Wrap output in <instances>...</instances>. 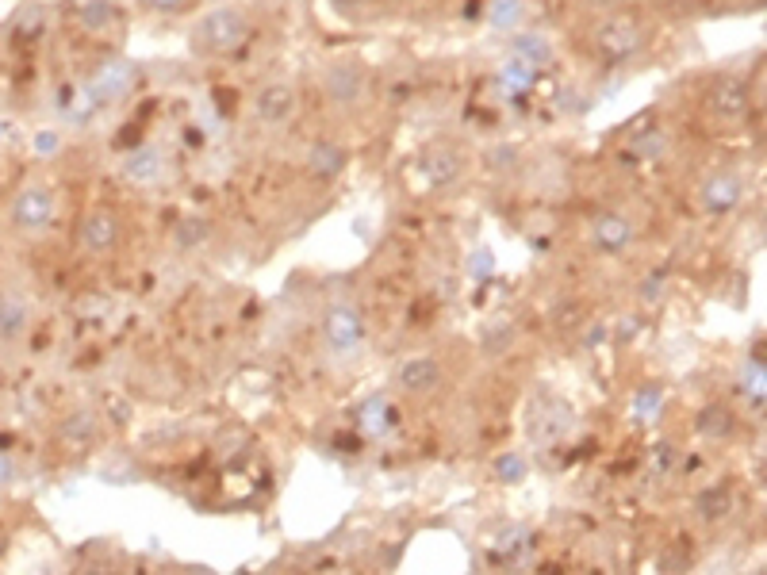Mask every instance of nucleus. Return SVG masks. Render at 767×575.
I'll use <instances>...</instances> for the list:
<instances>
[{"label": "nucleus", "instance_id": "6", "mask_svg": "<svg viewBox=\"0 0 767 575\" xmlns=\"http://www.w3.org/2000/svg\"><path fill=\"white\" fill-rule=\"evenodd\" d=\"M139 81V66L127 62V58H104L100 66L89 73V85L85 89L93 92L96 104H112V100H123L127 92L135 89Z\"/></svg>", "mask_w": 767, "mask_h": 575}, {"label": "nucleus", "instance_id": "17", "mask_svg": "<svg viewBox=\"0 0 767 575\" xmlns=\"http://www.w3.org/2000/svg\"><path fill=\"white\" fill-rule=\"evenodd\" d=\"M96 414L89 411V407H77V411H70L62 422H58V441L62 445H70V449H89L96 441Z\"/></svg>", "mask_w": 767, "mask_h": 575}, {"label": "nucleus", "instance_id": "22", "mask_svg": "<svg viewBox=\"0 0 767 575\" xmlns=\"http://www.w3.org/2000/svg\"><path fill=\"white\" fill-rule=\"evenodd\" d=\"M741 391L756 403V407H764V353L756 349L741 368Z\"/></svg>", "mask_w": 767, "mask_h": 575}, {"label": "nucleus", "instance_id": "24", "mask_svg": "<svg viewBox=\"0 0 767 575\" xmlns=\"http://www.w3.org/2000/svg\"><path fill=\"white\" fill-rule=\"evenodd\" d=\"M729 506H733V495H729V487H710V491H702L698 495V503L695 510L706 518V522H718V518H725L729 514Z\"/></svg>", "mask_w": 767, "mask_h": 575}, {"label": "nucleus", "instance_id": "13", "mask_svg": "<svg viewBox=\"0 0 767 575\" xmlns=\"http://www.w3.org/2000/svg\"><path fill=\"white\" fill-rule=\"evenodd\" d=\"M461 169H465V158H461L453 146H430V150L422 154V173H426V181L434 184V188L457 184Z\"/></svg>", "mask_w": 767, "mask_h": 575}, {"label": "nucleus", "instance_id": "38", "mask_svg": "<svg viewBox=\"0 0 767 575\" xmlns=\"http://www.w3.org/2000/svg\"><path fill=\"white\" fill-rule=\"evenodd\" d=\"M4 545H8V537H4V529H0V552H4Z\"/></svg>", "mask_w": 767, "mask_h": 575}, {"label": "nucleus", "instance_id": "8", "mask_svg": "<svg viewBox=\"0 0 767 575\" xmlns=\"http://www.w3.org/2000/svg\"><path fill=\"white\" fill-rule=\"evenodd\" d=\"M698 200L702 207L710 211V215H729V211H737L744 200V181L733 173V169H714L702 188H698Z\"/></svg>", "mask_w": 767, "mask_h": 575}, {"label": "nucleus", "instance_id": "33", "mask_svg": "<svg viewBox=\"0 0 767 575\" xmlns=\"http://www.w3.org/2000/svg\"><path fill=\"white\" fill-rule=\"evenodd\" d=\"M154 12H162V16H173V12H181L188 0H146Z\"/></svg>", "mask_w": 767, "mask_h": 575}, {"label": "nucleus", "instance_id": "2", "mask_svg": "<svg viewBox=\"0 0 767 575\" xmlns=\"http://www.w3.org/2000/svg\"><path fill=\"white\" fill-rule=\"evenodd\" d=\"M591 43H595V50L603 54L606 62H626L629 54H637L645 46V27L629 12H614V16L599 20Z\"/></svg>", "mask_w": 767, "mask_h": 575}, {"label": "nucleus", "instance_id": "1", "mask_svg": "<svg viewBox=\"0 0 767 575\" xmlns=\"http://www.w3.org/2000/svg\"><path fill=\"white\" fill-rule=\"evenodd\" d=\"M250 39V16L242 8H211L204 20L192 27V50L208 54V58H223L242 50V43Z\"/></svg>", "mask_w": 767, "mask_h": 575}, {"label": "nucleus", "instance_id": "7", "mask_svg": "<svg viewBox=\"0 0 767 575\" xmlns=\"http://www.w3.org/2000/svg\"><path fill=\"white\" fill-rule=\"evenodd\" d=\"M633 238H637V227H633V219L622 215V211H603V215H595L591 219V246L606 257H618V253H626L633 246Z\"/></svg>", "mask_w": 767, "mask_h": 575}, {"label": "nucleus", "instance_id": "37", "mask_svg": "<svg viewBox=\"0 0 767 575\" xmlns=\"http://www.w3.org/2000/svg\"><path fill=\"white\" fill-rule=\"evenodd\" d=\"M664 4L675 8V12H687V8H691V0H664Z\"/></svg>", "mask_w": 767, "mask_h": 575}, {"label": "nucleus", "instance_id": "28", "mask_svg": "<svg viewBox=\"0 0 767 575\" xmlns=\"http://www.w3.org/2000/svg\"><path fill=\"white\" fill-rule=\"evenodd\" d=\"M511 342H514V326H511V322H499L495 330H488V334H484V353H488V357H495V353H503V349H507Z\"/></svg>", "mask_w": 767, "mask_h": 575}, {"label": "nucleus", "instance_id": "9", "mask_svg": "<svg viewBox=\"0 0 767 575\" xmlns=\"http://www.w3.org/2000/svg\"><path fill=\"white\" fill-rule=\"evenodd\" d=\"M365 85H369L365 69L353 66V62H338V66L326 69V77H323L326 100L338 104V108H353V104L365 96Z\"/></svg>", "mask_w": 767, "mask_h": 575}, {"label": "nucleus", "instance_id": "30", "mask_svg": "<svg viewBox=\"0 0 767 575\" xmlns=\"http://www.w3.org/2000/svg\"><path fill=\"white\" fill-rule=\"evenodd\" d=\"M687 564H691V552L683 549V545H672V549L660 556V575H679Z\"/></svg>", "mask_w": 767, "mask_h": 575}, {"label": "nucleus", "instance_id": "12", "mask_svg": "<svg viewBox=\"0 0 767 575\" xmlns=\"http://www.w3.org/2000/svg\"><path fill=\"white\" fill-rule=\"evenodd\" d=\"M572 422H576V414L572 407L564 403V399H541L534 407V437L541 445H557L560 437L572 430Z\"/></svg>", "mask_w": 767, "mask_h": 575}, {"label": "nucleus", "instance_id": "3", "mask_svg": "<svg viewBox=\"0 0 767 575\" xmlns=\"http://www.w3.org/2000/svg\"><path fill=\"white\" fill-rule=\"evenodd\" d=\"M323 342L334 357H353L365 345V315L357 303H349V299L330 303L323 319Z\"/></svg>", "mask_w": 767, "mask_h": 575}, {"label": "nucleus", "instance_id": "19", "mask_svg": "<svg viewBox=\"0 0 767 575\" xmlns=\"http://www.w3.org/2000/svg\"><path fill=\"white\" fill-rule=\"evenodd\" d=\"M511 58L541 73L545 66H553V43L545 35H518L511 43Z\"/></svg>", "mask_w": 767, "mask_h": 575}, {"label": "nucleus", "instance_id": "15", "mask_svg": "<svg viewBox=\"0 0 767 575\" xmlns=\"http://www.w3.org/2000/svg\"><path fill=\"white\" fill-rule=\"evenodd\" d=\"M442 384V365L434 357H411L399 368V388L411 391V395H426Z\"/></svg>", "mask_w": 767, "mask_h": 575}, {"label": "nucleus", "instance_id": "35", "mask_svg": "<svg viewBox=\"0 0 767 575\" xmlns=\"http://www.w3.org/2000/svg\"><path fill=\"white\" fill-rule=\"evenodd\" d=\"M583 8H591V12H610L618 0H580Z\"/></svg>", "mask_w": 767, "mask_h": 575}, {"label": "nucleus", "instance_id": "26", "mask_svg": "<svg viewBox=\"0 0 767 575\" xmlns=\"http://www.w3.org/2000/svg\"><path fill=\"white\" fill-rule=\"evenodd\" d=\"M499 81H503V89H511V92H526L530 85L537 81V69L530 66H522V62H507L503 66V73H499Z\"/></svg>", "mask_w": 767, "mask_h": 575}, {"label": "nucleus", "instance_id": "11", "mask_svg": "<svg viewBox=\"0 0 767 575\" xmlns=\"http://www.w3.org/2000/svg\"><path fill=\"white\" fill-rule=\"evenodd\" d=\"M296 89L288 85V81H273V85H265V89L254 96V115L261 123H269V127H280V123H288L292 115H296Z\"/></svg>", "mask_w": 767, "mask_h": 575}, {"label": "nucleus", "instance_id": "14", "mask_svg": "<svg viewBox=\"0 0 767 575\" xmlns=\"http://www.w3.org/2000/svg\"><path fill=\"white\" fill-rule=\"evenodd\" d=\"M31 326V307L20 292H0V342H20Z\"/></svg>", "mask_w": 767, "mask_h": 575}, {"label": "nucleus", "instance_id": "10", "mask_svg": "<svg viewBox=\"0 0 767 575\" xmlns=\"http://www.w3.org/2000/svg\"><path fill=\"white\" fill-rule=\"evenodd\" d=\"M119 238H123V227H119V215L116 211H108V207H96L85 215V223H81V246L96 257H104V253H112L119 246Z\"/></svg>", "mask_w": 767, "mask_h": 575}, {"label": "nucleus", "instance_id": "21", "mask_svg": "<svg viewBox=\"0 0 767 575\" xmlns=\"http://www.w3.org/2000/svg\"><path fill=\"white\" fill-rule=\"evenodd\" d=\"M77 20H81L85 31H108L112 20H116V4L112 0H85L77 8Z\"/></svg>", "mask_w": 767, "mask_h": 575}, {"label": "nucleus", "instance_id": "23", "mask_svg": "<svg viewBox=\"0 0 767 575\" xmlns=\"http://www.w3.org/2000/svg\"><path fill=\"white\" fill-rule=\"evenodd\" d=\"M526 16V0H491L488 4V23L495 31H514Z\"/></svg>", "mask_w": 767, "mask_h": 575}, {"label": "nucleus", "instance_id": "34", "mask_svg": "<svg viewBox=\"0 0 767 575\" xmlns=\"http://www.w3.org/2000/svg\"><path fill=\"white\" fill-rule=\"evenodd\" d=\"M338 12H361V8H369L372 0H330Z\"/></svg>", "mask_w": 767, "mask_h": 575}, {"label": "nucleus", "instance_id": "36", "mask_svg": "<svg viewBox=\"0 0 767 575\" xmlns=\"http://www.w3.org/2000/svg\"><path fill=\"white\" fill-rule=\"evenodd\" d=\"M12 480V457L8 453H0V483Z\"/></svg>", "mask_w": 767, "mask_h": 575}, {"label": "nucleus", "instance_id": "18", "mask_svg": "<svg viewBox=\"0 0 767 575\" xmlns=\"http://www.w3.org/2000/svg\"><path fill=\"white\" fill-rule=\"evenodd\" d=\"M162 169H165V158L158 146H139L135 154H127V161H123V177L131 184L162 181Z\"/></svg>", "mask_w": 767, "mask_h": 575}, {"label": "nucleus", "instance_id": "32", "mask_svg": "<svg viewBox=\"0 0 767 575\" xmlns=\"http://www.w3.org/2000/svg\"><path fill=\"white\" fill-rule=\"evenodd\" d=\"M522 476H526V460H522V457H514V453H511V457L499 460V480L518 483Z\"/></svg>", "mask_w": 767, "mask_h": 575}, {"label": "nucleus", "instance_id": "4", "mask_svg": "<svg viewBox=\"0 0 767 575\" xmlns=\"http://www.w3.org/2000/svg\"><path fill=\"white\" fill-rule=\"evenodd\" d=\"M12 223L27 234H39L58 223V196L47 184H27L12 200Z\"/></svg>", "mask_w": 767, "mask_h": 575}, {"label": "nucleus", "instance_id": "5", "mask_svg": "<svg viewBox=\"0 0 767 575\" xmlns=\"http://www.w3.org/2000/svg\"><path fill=\"white\" fill-rule=\"evenodd\" d=\"M706 112L714 115L718 123H741L752 112V92H748V81L737 77V73H721L714 77V85L706 92Z\"/></svg>", "mask_w": 767, "mask_h": 575}, {"label": "nucleus", "instance_id": "25", "mask_svg": "<svg viewBox=\"0 0 767 575\" xmlns=\"http://www.w3.org/2000/svg\"><path fill=\"white\" fill-rule=\"evenodd\" d=\"M664 407V388L660 384H645V388L633 395V414L641 418V422H652L656 414Z\"/></svg>", "mask_w": 767, "mask_h": 575}, {"label": "nucleus", "instance_id": "20", "mask_svg": "<svg viewBox=\"0 0 767 575\" xmlns=\"http://www.w3.org/2000/svg\"><path fill=\"white\" fill-rule=\"evenodd\" d=\"M698 434L706 437V441H729V437L737 434V418L729 407H706V411H698Z\"/></svg>", "mask_w": 767, "mask_h": 575}, {"label": "nucleus", "instance_id": "29", "mask_svg": "<svg viewBox=\"0 0 767 575\" xmlns=\"http://www.w3.org/2000/svg\"><path fill=\"white\" fill-rule=\"evenodd\" d=\"M633 150H637V154H645V161H660L664 158V150H668V142H664L660 131H649L645 138H637V142H633Z\"/></svg>", "mask_w": 767, "mask_h": 575}, {"label": "nucleus", "instance_id": "31", "mask_svg": "<svg viewBox=\"0 0 767 575\" xmlns=\"http://www.w3.org/2000/svg\"><path fill=\"white\" fill-rule=\"evenodd\" d=\"M491 269H495V257H491V250H472L468 253V273L476 276V280L491 276Z\"/></svg>", "mask_w": 767, "mask_h": 575}, {"label": "nucleus", "instance_id": "16", "mask_svg": "<svg viewBox=\"0 0 767 575\" xmlns=\"http://www.w3.org/2000/svg\"><path fill=\"white\" fill-rule=\"evenodd\" d=\"M346 165H349V154L338 142H330V138L315 142V146L307 150V173H311L315 181H334Z\"/></svg>", "mask_w": 767, "mask_h": 575}, {"label": "nucleus", "instance_id": "27", "mask_svg": "<svg viewBox=\"0 0 767 575\" xmlns=\"http://www.w3.org/2000/svg\"><path fill=\"white\" fill-rule=\"evenodd\" d=\"M392 407L384 403V399H372V403H365V411H361V422H365V430L369 434H384L388 426H392Z\"/></svg>", "mask_w": 767, "mask_h": 575}]
</instances>
